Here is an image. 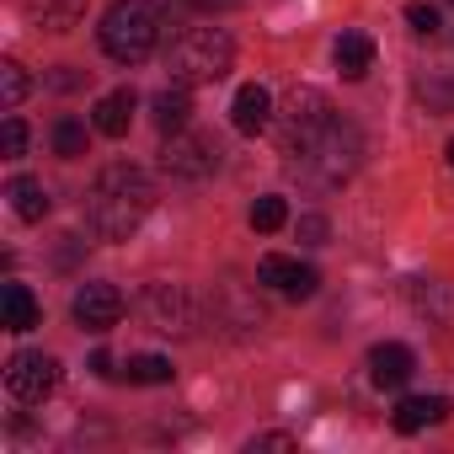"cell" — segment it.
Wrapping results in <instances>:
<instances>
[{
    "label": "cell",
    "mask_w": 454,
    "mask_h": 454,
    "mask_svg": "<svg viewBox=\"0 0 454 454\" xmlns=\"http://www.w3.org/2000/svg\"><path fill=\"white\" fill-rule=\"evenodd\" d=\"M231 123H236V134L257 139V134L273 123V91L257 86V81H247V86L236 91V102H231Z\"/></svg>",
    "instance_id": "obj_12"
},
{
    "label": "cell",
    "mask_w": 454,
    "mask_h": 454,
    "mask_svg": "<svg viewBox=\"0 0 454 454\" xmlns=\"http://www.w3.org/2000/svg\"><path fill=\"white\" fill-rule=\"evenodd\" d=\"M176 369H171V358H160V353H139V358H129V380L134 385H166Z\"/></svg>",
    "instance_id": "obj_23"
},
{
    "label": "cell",
    "mask_w": 454,
    "mask_h": 454,
    "mask_svg": "<svg viewBox=\"0 0 454 454\" xmlns=\"http://www.w3.org/2000/svg\"><path fill=\"white\" fill-rule=\"evenodd\" d=\"M406 22H411L417 38H433V33H438V12L427 6V0H411V6H406Z\"/></svg>",
    "instance_id": "obj_27"
},
{
    "label": "cell",
    "mask_w": 454,
    "mask_h": 454,
    "mask_svg": "<svg viewBox=\"0 0 454 454\" xmlns=\"http://www.w3.org/2000/svg\"><path fill=\"white\" fill-rule=\"evenodd\" d=\"M284 224H289V203H284L278 192H268V198H257V203H252V231L273 236V231H284Z\"/></svg>",
    "instance_id": "obj_21"
},
{
    "label": "cell",
    "mask_w": 454,
    "mask_h": 454,
    "mask_svg": "<svg viewBox=\"0 0 454 454\" xmlns=\"http://www.w3.org/2000/svg\"><path fill=\"white\" fill-rule=\"evenodd\" d=\"M155 208V182L139 166H107L86 192V224L97 241H129Z\"/></svg>",
    "instance_id": "obj_1"
},
{
    "label": "cell",
    "mask_w": 454,
    "mask_h": 454,
    "mask_svg": "<svg viewBox=\"0 0 454 454\" xmlns=\"http://www.w3.org/2000/svg\"><path fill=\"white\" fill-rule=\"evenodd\" d=\"M252 449H294V438H284V433H268V438H252Z\"/></svg>",
    "instance_id": "obj_29"
},
{
    "label": "cell",
    "mask_w": 454,
    "mask_h": 454,
    "mask_svg": "<svg viewBox=\"0 0 454 454\" xmlns=\"http://www.w3.org/2000/svg\"><path fill=\"white\" fill-rule=\"evenodd\" d=\"M54 385H59V358H49V353H17V358L6 364V390H12L22 406L49 401Z\"/></svg>",
    "instance_id": "obj_7"
},
{
    "label": "cell",
    "mask_w": 454,
    "mask_h": 454,
    "mask_svg": "<svg viewBox=\"0 0 454 454\" xmlns=\"http://www.w3.org/2000/svg\"><path fill=\"white\" fill-rule=\"evenodd\" d=\"M134 107H139V97H134L129 86H118V91H107V97L91 107V129L107 134V139H123L129 123H134Z\"/></svg>",
    "instance_id": "obj_14"
},
{
    "label": "cell",
    "mask_w": 454,
    "mask_h": 454,
    "mask_svg": "<svg viewBox=\"0 0 454 454\" xmlns=\"http://www.w3.org/2000/svg\"><path fill=\"white\" fill-rule=\"evenodd\" d=\"M358 160H364V134H358L348 118H337L310 150L294 155V171H300L310 187H342V182L358 171Z\"/></svg>",
    "instance_id": "obj_4"
},
{
    "label": "cell",
    "mask_w": 454,
    "mask_h": 454,
    "mask_svg": "<svg viewBox=\"0 0 454 454\" xmlns=\"http://www.w3.org/2000/svg\"><path fill=\"white\" fill-rule=\"evenodd\" d=\"M81 81H86V75H75V70H70V65H65V70H59V75H54V86H59V91H70V86H81Z\"/></svg>",
    "instance_id": "obj_31"
},
{
    "label": "cell",
    "mask_w": 454,
    "mask_h": 454,
    "mask_svg": "<svg viewBox=\"0 0 454 454\" xmlns=\"http://www.w3.org/2000/svg\"><path fill=\"white\" fill-rule=\"evenodd\" d=\"M443 155H449V166H454V139H449V150H443Z\"/></svg>",
    "instance_id": "obj_32"
},
{
    "label": "cell",
    "mask_w": 454,
    "mask_h": 454,
    "mask_svg": "<svg viewBox=\"0 0 454 454\" xmlns=\"http://www.w3.org/2000/svg\"><path fill=\"white\" fill-rule=\"evenodd\" d=\"M91 374H97V380H113V358H107V353H91Z\"/></svg>",
    "instance_id": "obj_30"
},
{
    "label": "cell",
    "mask_w": 454,
    "mask_h": 454,
    "mask_svg": "<svg viewBox=\"0 0 454 454\" xmlns=\"http://www.w3.org/2000/svg\"><path fill=\"white\" fill-rule=\"evenodd\" d=\"M231 59H236V43L224 38L219 27H192V33H182L176 43H171V81L176 86H214V81H224L231 75Z\"/></svg>",
    "instance_id": "obj_3"
},
{
    "label": "cell",
    "mask_w": 454,
    "mask_h": 454,
    "mask_svg": "<svg viewBox=\"0 0 454 454\" xmlns=\"http://www.w3.org/2000/svg\"><path fill=\"white\" fill-rule=\"evenodd\" d=\"M6 198H12V214L27 219V224H38V219L49 214V187H43L38 176H12Z\"/></svg>",
    "instance_id": "obj_19"
},
{
    "label": "cell",
    "mask_w": 454,
    "mask_h": 454,
    "mask_svg": "<svg viewBox=\"0 0 454 454\" xmlns=\"http://www.w3.org/2000/svg\"><path fill=\"white\" fill-rule=\"evenodd\" d=\"M22 150H27V123L22 118H6V123H0V155L22 160Z\"/></svg>",
    "instance_id": "obj_26"
},
{
    "label": "cell",
    "mask_w": 454,
    "mask_h": 454,
    "mask_svg": "<svg viewBox=\"0 0 454 454\" xmlns=\"http://www.w3.org/2000/svg\"><path fill=\"white\" fill-rule=\"evenodd\" d=\"M160 171L171 182H208L219 171V145L208 134H166V150H160Z\"/></svg>",
    "instance_id": "obj_6"
},
{
    "label": "cell",
    "mask_w": 454,
    "mask_h": 454,
    "mask_svg": "<svg viewBox=\"0 0 454 454\" xmlns=\"http://www.w3.org/2000/svg\"><path fill=\"white\" fill-rule=\"evenodd\" d=\"M97 43L118 65H145L155 54V43H160V12H155V0H113V6L102 12Z\"/></svg>",
    "instance_id": "obj_2"
},
{
    "label": "cell",
    "mask_w": 454,
    "mask_h": 454,
    "mask_svg": "<svg viewBox=\"0 0 454 454\" xmlns=\"http://www.w3.org/2000/svg\"><path fill=\"white\" fill-rule=\"evenodd\" d=\"M443 417H449V401H443V395H406V401L390 411L395 433H422V427H433V422H443Z\"/></svg>",
    "instance_id": "obj_15"
},
{
    "label": "cell",
    "mask_w": 454,
    "mask_h": 454,
    "mask_svg": "<svg viewBox=\"0 0 454 454\" xmlns=\"http://www.w3.org/2000/svg\"><path fill=\"white\" fill-rule=\"evenodd\" d=\"M145 321L155 326V332H192L198 326V310H192V300H187V289L182 284H150L145 289Z\"/></svg>",
    "instance_id": "obj_8"
},
{
    "label": "cell",
    "mask_w": 454,
    "mask_h": 454,
    "mask_svg": "<svg viewBox=\"0 0 454 454\" xmlns=\"http://www.w3.org/2000/svg\"><path fill=\"white\" fill-rule=\"evenodd\" d=\"M22 97H27V70L17 59H6V65H0V102H6V113L22 107Z\"/></svg>",
    "instance_id": "obj_24"
},
{
    "label": "cell",
    "mask_w": 454,
    "mask_h": 454,
    "mask_svg": "<svg viewBox=\"0 0 454 454\" xmlns=\"http://www.w3.org/2000/svg\"><path fill=\"white\" fill-rule=\"evenodd\" d=\"M326 236H332V224L321 214H300V241L305 247H326Z\"/></svg>",
    "instance_id": "obj_28"
},
{
    "label": "cell",
    "mask_w": 454,
    "mask_h": 454,
    "mask_svg": "<svg viewBox=\"0 0 454 454\" xmlns=\"http://www.w3.org/2000/svg\"><path fill=\"white\" fill-rule=\"evenodd\" d=\"M332 59H337L342 81H364L369 65H374V38H369V33H342L337 49H332Z\"/></svg>",
    "instance_id": "obj_17"
},
{
    "label": "cell",
    "mask_w": 454,
    "mask_h": 454,
    "mask_svg": "<svg viewBox=\"0 0 454 454\" xmlns=\"http://www.w3.org/2000/svg\"><path fill=\"white\" fill-rule=\"evenodd\" d=\"M417 97L427 102V113H454V81H443V75H427L417 86Z\"/></svg>",
    "instance_id": "obj_25"
},
{
    "label": "cell",
    "mask_w": 454,
    "mask_h": 454,
    "mask_svg": "<svg viewBox=\"0 0 454 454\" xmlns=\"http://www.w3.org/2000/svg\"><path fill=\"white\" fill-rule=\"evenodd\" d=\"M150 118H155V129H160V134H182V129H187V118H192L187 86H166V91L150 102Z\"/></svg>",
    "instance_id": "obj_18"
},
{
    "label": "cell",
    "mask_w": 454,
    "mask_h": 454,
    "mask_svg": "<svg viewBox=\"0 0 454 454\" xmlns=\"http://www.w3.org/2000/svg\"><path fill=\"white\" fill-rule=\"evenodd\" d=\"M38 321H43V310H38L33 289L27 284H6V294H0V326L6 332H33Z\"/></svg>",
    "instance_id": "obj_16"
},
{
    "label": "cell",
    "mask_w": 454,
    "mask_h": 454,
    "mask_svg": "<svg viewBox=\"0 0 454 454\" xmlns=\"http://www.w3.org/2000/svg\"><path fill=\"white\" fill-rule=\"evenodd\" d=\"M406 300L427 326H454V284L449 278H411Z\"/></svg>",
    "instance_id": "obj_11"
},
{
    "label": "cell",
    "mask_w": 454,
    "mask_h": 454,
    "mask_svg": "<svg viewBox=\"0 0 454 454\" xmlns=\"http://www.w3.org/2000/svg\"><path fill=\"white\" fill-rule=\"evenodd\" d=\"M54 155L59 160H81L86 155V123L81 118H59L54 123Z\"/></svg>",
    "instance_id": "obj_22"
},
{
    "label": "cell",
    "mask_w": 454,
    "mask_h": 454,
    "mask_svg": "<svg viewBox=\"0 0 454 454\" xmlns=\"http://www.w3.org/2000/svg\"><path fill=\"white\" fill-rule=\"evenodd\" d=\"M70 310H75V321L86 332H113L123 321V294L113 284H81L75 300H70Z\"/></svg>",
    "instance_id": "obj_10"
},
{
    "label": "cell",
    "mask_w": 454,
    "mask_h": 454,
    "mask_svg": "<svg viewBox=\"0 0 454 454\" xmlns=\"http://www.w3.org/2000/svg\"><path fill=\"white\" fill-rule=\"evenodd\" d=\"M27 12L49 27V33H75L86 17V0H27Z\"/></svg>",
    "instance_id": "obj_20"
},
{
    "label": "cell",
    "mask_w": 454,
    "mask_h": 454,
    "mask_svg": "<svg viewBox=\"0 0 454 454\" xmlns=\"http://www.w3.org/2000/svg\"><path fill=\"white\" fill-rule=\"evenodd\" d=\"M332 123H337L332 97H326L321 86H294V91L284 97V107H278V145H284V155L310 150Z\"/></svg>",
    "instance_id": "obj_5"
},
{
    "label": "cell",
    "mask_w": 454,
    "mask_h": 454,
    "mask_svg": "<svg viewBox=\"0 0 454 454\" xmlns=\"http://www.w3.org/2000/svg\"><path fill=\"white\" fill-rule=\"evenodd\" d=\"M257 284H268V289L284 294V300H310V294L321 289V273L305 268V262H294V257H284V252H268V257L257 262Z\"/></svg>",
    "instance_id": "obj_9"
},
{
    "label": "cell",
    "mask_w": 454,
    "mask_h": 454,
    "mask_svg": "<svg viewBox=\"0 0 454 454\" xmlns=\"http://www.w3.org/2000/svg\"><path fill=\"white\" fill-rule=\"evenodd\" d=\"M411 369H417V358H411V348H401V342H380V348L369 353V380H374L380 390H401V385L411 380Z\"/></svg>",
    "instance_id": "obj_13"
}]
</instances>
